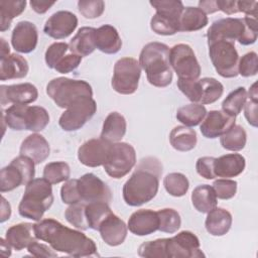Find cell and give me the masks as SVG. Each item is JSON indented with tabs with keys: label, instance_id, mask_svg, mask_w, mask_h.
Returning a JSON list of instances; mask_svg holds the SVG:
<instances>
[{
	"label": "cell",
	"instance_id": "1",
	"mask_svg": "<svg viewBox=\"0 0 258 258\" xmlns=\"http://www.w3.org/2000/svg\"><path fill=\"white\" fill-rule=\"evenodd\" d=\"M34 233L37 240L46 242L56 252L73 257L98 256L97 245L91 238L54 219H44L35 223Z\"/></svg>",
	"mask_w": 258,
	"mask_h": 258
},
{
	"label": "cell",
	"instance_id": "2",
	"mask_svg": "<svg viewBox=\"0 0 258 258\" xmlns=\"http://www.w3.org/2000/svg\"><path fill=\"white\" fill-rule=\"evenodd\" d=\"M161 174L162 164L156 157L143 158L123 185L124 202L131 207H139L150 202L158 191Z\"/></svg>",
	"mask_w": 258,
	"mask_h": 258
},
{
	"label": "cell",
	"instance_id": "3",
	"mask_svg": "<svg viewBox=\"0 0 258 258\" xmlns=\"http://www.w3.org/2000/svg\"><path fill=\"white\" fill-rule=\"evenodd\" d=\"M257 17L245 16L242 18L227 17L216 20L207 31L208 44L216 41L238 40L243 45L253 44L257 39Z\"/></svg>",
	"mask_w": 258,
	"mask_h": 258
},
{
	"label": "cell",
	"instance_id": "4",
	"mask_svg": "<svg viewBox=\"0 0 258 258\" xmlns=\"http://www.w3.org/2000/svg\"><path fill=\"white\" fill-rule=\"evenodd\" d=\"M139 64L152 86L164 88L171 84L172 69L169 63V47L165 43L153 41L145 44L139 55Z\"/></svg>",
	"mask_w": 258,
	"mask_h": 258
},
{
	"label": "cell",
	"instance_id": "5",
	"mask_svg": "<svg viewBox=\"0 0 258 258\" xmlns=\"http://www.w3.org/2000/svg\"><path fill=\"white\" fill-rule=\"evenodd\" d=\"M52 203L51 183L44 177L33 178L25 185V191L19 203L18 212L21 217L38 222L51 207Z\"/></svg>",
	"mask_w": 258,
	"mask_h": 258
},
{
	"label": "cell",
	"instance_id": "6",
	"mask_svg": "<svg viewBox=\"0 0 258 258\" xmlns=\"http://www.w3.org/2000/svg\"><path fill=\"white\" fill-rule=\"evenodd\" d=\"M46 94L56 106L67 109L80 99L93 97V90L86 81L59 77L47 84Z\"/></svg>",
	"mask_w": 258,
	"mask_h": 258
},
{
	"label": "cell",
	"instance_id": "7",
	"mask_svg": "<svg viewBox=\"0 0 258 258\" xmlns=\"http://www.w3.org/2000/svg\"><path fill=\"white\" fill-rule=\"evenodd\" d=\"M35 162L28 156L15 157L0 172V191H11L19 185H26L35 174Z\"/></svg>",
	"mask_w": 258,
	"mask_h": 258
},
{
	"label": "cell",
	"instance_id": "8",
	"mask_svg": "<svg viewBox=\"0 0 258 258\" xmlns=\"http://www.w3.org/2000/svg\"><path fill=\"white\" fill-rule=\"evenodd\" d=\"M140 76L139 61L133 57H122L114 66L112 88L119 94L131 95L138 89Z\"/></svg>",
	"mask_w": 258,
	"mask_h": 258
},
{
	"label": "cell",
	"instance_id": "9",
	"mask_svg": "<svg viewBox=\"0 0 258 258\" xmlns=\"http://www.w3.org/2000/svg\"><path fill=\"white\" fill-rule=\"evenodd\" d=\"M136 164V151L126 142L112 143L108 157L103 167L113 178H121L128 174Z\"/></svg>",
	"mask_w": 258,
	"mask_h": 258
},
{
	"label": "cell",
	"instance_id": "10",
	"mask_svg": "<svg viewBox=\"0 0 258 258\" xmlns=\"http://www.w3.org/2000/svg\"><path fill=\"white\" fill-rule=\"evenodd\" d=\"M209 55L216 72L223 78L238 76L239 54L235 44L229 41H216L209 44Z\"/></svg>",
	"mask_w": 258,
	"mask_h": 258
},
{
	"label": "cell",
	"instance_id": "11",
	"mask_svg": "<svg viewBox=\"0 0 258 258\" xmlns=\"http://www.w3.org/2000/svg\"><path fill=\"white\" fill-rule=\"evenodd\" d=\"M169 63L181 80H198L201 66L192 48L185 43H178L169 48Z\"/></svg>",
	"mask_w": 258,
	"mask_h": 258
},
{
	"label": "cell",
	"instance_id": "12",
	"mask_svg": "<svg viewBox=\"0 0 258 258\" xmlns=\"http://www.w3.org/2000/svg\"><path fill=\"white\" fill-rule=\"evenodd\" d=\"M96 111L97 104L92 97L80 99L60 115L58 124L63 131H77L95 115Z\"/></svg>",
	"mask_w": 258,
	"mask_h": 258
},
{
	"label": "cell",
	"instance_id": "13",
	"mask_svg": "<svg viewBox=\"0 0 258 258\" xmlns=\"http://www.w3.org/2000/svg\"><path fill=\"white\" fill-rule=\"evenodd\" d=\"M200 246V240L192 232L181 231L171 238H166L167 258L205 257Z\"/></svg>",
	"mask_w": 258,
	"mask_h": 258
},
{
	"label": "cell",
	"instance_id": "14",
	"mask_svg": "<svg viewBox=\"0 0 258 258\" xmlns=\"http://www.w3.org/2000/svg\"><path fill=\"white\" fill-rule=\"evenodd\" d=\"M78 189L81 203L90 204L103 202L110 204L112 192L110 187L94 173H86L78 179Z\"/></svg>",
	"mask_w": 258,
	"mask_h": 258
},
{
	"label": "cell",
	"instance_id": "15",
	"mask_svg": "<svg viewBox=\"0 0 258 258\" xmlns=\"http://www.w3.org/2000/svg\"><path fill=\"white\" fill-rule=\"evenodd\" d=\"M112 143L102 139L93 138L83 143L78 149L80 162L89 167L104 165L107 160Z\"/></svg>",
	"mask_w": 258,
	"mask_h": 258
},
{
	"label": "cell",
	"instance_id": "16",
	"mask_svg": "<svg viewBox=\"0 0 258 258\" xmlns=\"http://www.w3.org/2000/svg\"><path fill=\"white\" fill-rule=\"evenodd\" d=\"M78 26V17L71 11L60 10L53 13L45 22L43 31L54 39H63L70 36Z\"/></svg>",
	"mask_w": 258,
	"mask_h": 258
},
{
	"label": "cell",
	"instance_id": "17",
	"mask_svg": "<svg viewBox=\"0 0 258 258\" xmlns=\"http://www.w3.org/2000/svg\"><path fill=\"white\" fill-rule=\"evenodd\" d=\"M236 122V117L230 116L221 110H212L207 112L205 119L200 126L201 133L206 138L221 137L230 130Z\"/></svg>",
	"mask_w": 258,
	"mask_h": 258
},
{
	"label": "cell",
	"instance_id": "18",
	"mask_svg": "<svg viewBox=\"0 0 258 258\" xmlns=\"http://www.w3.org/2000/svg\"><path fill=\"white\" fill-rule=\"evenodd\" d=\"M38 32L34 23L30 21H19L11 34L13 48L21 53H29L36 48Z\"/></svg>",
	"mask_w": 258,
	"mask_h": 258
},
{
	"label": "cell",
	"instance_id": "19",
	"mask_svg": "<svg viewBox=\"0 0 258 258\" xmlns=\"http://www.w3.org/2000/svg\"><path fill=\"white\" fill-rule=\"evenodd\" d=\"M1 104H30L37 100V88L30 83L16 85H2L0 87Z\"/></svg>",
	"mask_w": 258,
	"mask_h": 258
},
{
	"label": "cell",
	"instance_id": "20",
	"mask_svg": "<svg viewBox=\"0 0 258 258\" xmlns=\"http://www.w3.org/2000/svg\"><path fill=\"white\" fill-rule=\"evenodd\" d=\"M128 227L113 212L108 215L100 224L98 231L102 240L109 246L115 247L121 245L127 237Z\"/></svg>",
	"mask_w": 258,
	"mask_h": 258
},
{
	"label": "cell",
	"instance_id": "21",
	"mask_svg": "<svg viewBox=\"0 0 258 258\" xmlns=\"http://www.w3.org/2000/svg\"><path fill=\"white\" fill-rule=\"evenodd\" d=\"M129 231L137 236H147L156 231L159 227L157 212L149 209H142L134 212L128 221Z\"/></svg>",
	"mask_w": 258,
	"mask_h": 258
},
{
	"label": "cell",
	"instance_id": "22",
	"mask_svg": "<svg viewBox=\"0 0 258 258\" xmlns=\"http://www.w3.org/2000/svg\"><path fill=\"white\" fill-rule=\"evenodd\" d=\"M245 166L244 156L239 153H229L215 159L214 172L216 177L231 178L241 174Z\"/></svg>",
	"mask_w": 258,
	"mask_h": 258
},
{
	"label": "cell",
	"instance_id": "23",
	"mask_svg": "<svg viewBox=\"0 0 258 258\" xmlns=\"http://www.w3.org/2000/svg\"><path fill=\"white\" fill-rule=\"evenodd\" d=\"M50 153L48 141L40 134L33 133L27 136L21 143L20 155L30 157L35 164L43 162Z\"/></svg>",
	"mask_w": 258,
	"mask_h": 258
},
{
	"label": "cell",
	"instance_id": "24",
	"mask_svg": "<svg viewBox=\"0 0 258 258\" xmlns=\"http://www.w3.org/2000/svg\"><path fill=\"white\" fill-rule=\"evenodd\" d=\"M95 42L96 48L107 54L117 53L122 46L117 29L110 24H104L96 29Z\"/></svg>",
	"mask_w": 258,
	"mask_h": 258
},
{
	"label": "cell",
	"instance_id": "25",
	"mask_svg": "<svg viewBox=\"0 0 258 258\" xmlns=\"http://www.w3.org/2000/svg\"><path fill=\"white\" fill-rule=\"evenodd\" d=\"M29 67L27 60L20 54L10 53L1 57L0 61V80H14L25 78L28 74Z\"/></svg>",
	"mask_w": 258,
	"mask_h": 258
},
{
	"label": "cell",
	"instance_id": "26",
	"mask_svg": "<svg viewBox=\"0 0 258 258\" xmlns=\"http://www.w3.org/2000/svg\"><path fill=\"white\" fill-rule=\"evenodd\" d=\"M5 239L16 251L27 248L31 242L36 240L34 224L20 223L13 225L7 230Z\"/></svg>",
	"mask_w": 258,
	"mask_h": 258
},
{
	"label": "cell",
	"instance_id": "27",
	"mask_svg": "<svg viewBox=\"0 0 258 258\" xmlns=\"http://www.w3.org/2000/svg\"><path fill=\"white\" fill-rule=\"evenodd\" d=\"M207 214L205 227L210 235L224 236L229 232L233 222L232 215L229 211L216 207Z\"/></svg>",
	"mask_w": 258,
	"mask_h": 258
},
{
	"label": "cell",
	"instance_id": "28",
	"mask_svg": "<svg viewBox=\"0 0 258 258\" xmlns=\"http://www.w3.org/2000/svg\"><path fill=\"white\" fill-rule=\"evenodd\" d=\"M127 129L126 119L118 112H111L105 119L100 138L110 142H120Z\"/></svg>",
	"mask_w": 258,
	"mask_h": 258
},
{
	"label": "cell",
	"instance_id": "29",
	"mask_svg": "<svg viewBox=\"0 0 258 258\" xmlns=\"http://www.w3.org/2000/svg\"><path fill=\"white\" fill-rule=\"evenodd\" d=\"M95 33L96 28L94 27L85 26L80 28L69 43L70 51L82 57L91 54L96 49Z\"/></svg>",
	"mask_w": 258,
	"mask_h": 258
},
{
	"label": "cell",
	"instance_id": "30",
	"mask_svg": "<svg viewBox=\"0 0 258 258\" xmlns=\"http://www.w3.org/2000/svg\"><path fill=\"white\" fill-rule=\"evenodd\" d=\"M169 142L175 150L186 152L196 147L198 142L197 133L190 127L176 126L169 134Z\"/></svg>",
	"mask_w": 258,
	"mask_h": 258
},
{
	"label": "cell",
	"instance_id": "31",
	"mask_svg": "<svg viewBox=\"0 0 258 258\" xmlns=\"http://www.w3.org/2000/svg\"><path fill=\"white\" fill-rule=\"evenodd\" d=\"M207 14L199 7H184L179 18V31H197L207 26Z\"/></svg>",
	"mask_w": 258,
	"mask_h": 258
},
{
	"label": "cell",
	"instance_id": "32",
	"mask_svg": "<svg viewBox=\"0 0 258 258\" xmlns=\"http://www.w3.org/2000/svg\"><path fill=\"white\" fill-rule=\"evenodd\" d=\"M217 199L213 187L209 184L198 185L191 192V203L194 208L203 214H207L217 207Z\"/></svg>",
	"mask_w": 258,
	"mask_h": 258
},
{
	"label": "cell",
	"instance_id": "33",
	"mask_svg": "<svg viewBox=\"0 0 258 258\" xmlns=\"http://www.w3.org/2000/svg\"><path fill=\"white\" fill-rule=\"evenodd\" d=\"M199 104L207 105L218 101L224 92V86L215 78H203L198 80Z\"/></svg>",
	"mask_w": 258,
	"mask_h": 258
},
{
	"label": "cell",
	"instance_id": "34",
	"mask_svg": "<svg viewBox=\"0 0 258 258\" xmlns=\"http://www.w3.org/2000/svg\"><path fill=\"white\" fill-rule=\"evenodd\" d=\"M49 123L48 112L40 106H28L24 112V130L42 131Z\"/></svg>",
	"mask_w": 258,
	"mask_h": 258
},
{
	"label": "cell",
	"instance_id": "35",
	"mask_svg": "<svg viewBox=\"0 0 258 258\" xmlns=\"http://www.w3.org/2000/svg\"><path fill=\"white\" fill-rule=\"evenodd\" d=\"M206 115V107L198 103H191L182 106L178 108L176 111V119L187 127L198 126L205 119Z\"/></svg>",
	"mask_w": 258,
	"mask_h": 258
},
{
	"label": "cell",
	"instance_id": "36",
	"mask_svg": "<svg viewBox=\"0 0 258 258\" xmlns=\"http://www.w3.org/2000/svg\"><path fill=\"white\" fill-rule=\"evenodd\" d=\"M26 6V1L16 0H2L0 1V30L6 31L12 20L19 16Z\"/></svg>",
	"mask_w": 258,
	"mask_h": 258
},
{
	"label": "cell",
	"instance_id": "37",
	"mask_svg": "<svg viewBox=\"0 0 258 258\" xmlns=\"http://www.w3.org/2000/svg\"><path fill=\"white\" fill-rule=\"evenodd\" d=\"M247 142V134L241 125H234L230 130L220 137V143L223 148L230 151L242 150Z\"/></svg>",
	"mask_w": 258,
	"mask_h": 258
},
{
	"label": "cell",
	"instance_id": "38",
	"mask_svg": "<svg viewBox=\"0 0 258 258\" xmlns=\"http://www.w3.org/2000/svg\"><path fill=\"white\" fill-rule=\"evenodd\" d=\"M247 99L246 89L244 87H239L224 99L222 103V111L230 116L236 117L243 110Z\"/></svg>",
	"mask_w": 258,
	"mask_h": 258
},
{
	"label": "cell",
	"instance_id": "39",
	"mask_svg": "<svg viewBox=\"0 0 258 258\" xmlns=\"http://www.w3.org/2000/svg\"><path fill=\"white\" fill-rule=\"evenodd\" d=\"M112 213L109 204L103 202H96L86 204V216L89 224V228L93 230L99 229L103 220Z\"/></svg>",
	"mask_w": 258,
	"mask_h": 258
},
{
	"label": "cell",
	"instance_id": "40",
	"mask_svg": "<svg viewBox=\"0 0 258 258\" xmlns=\"http://www.w3.org/2000/svg\"><path fill=\"white\" fill-rule=\"evenodd\" d=\"M163 185L170 196L179 198L187 192L189 182L184 174L180 172H171L164 177Z\"/></svg>",
	"mask_w": 258,
	"mask_h": 258
},
{
	"label": "cell",
	"instance_id": "41",
	"mask_svg": "<svg viewBox=\"0 0 258 258\" xmlns=\"http://www.w3.org/2000/svg\"><path fill=\"white\" fill-rule=\"evenodd\" d=\"M71 168L63 161H53L47 163L43 168V177L51 184H56L70 179Z\"/></svg>",
	"mask_w": 258,
	"mask_h": 258
},
{
	"label": "cell",
	"instance_id": "42",
	"mask_svg": "<svg viewBox=\"0 0 258 258\" xmlns=\"http://www.w3.org/2000/svg\"><path fill=\"white\" fill-rule=\"evenodd\" d=\"M158 219H159V227L158 231L168 234L175 233L181 225V219L177 211L174 209H162L157 211Z\"/></svg>",
	"mask_w": 258,
	"mask_h": 258
},
{
	"label": "cell",
	"instance_id": "43",
	"mask_svg": "<svg viewBox=\"0 0 258 258\" xmlns=\"http://www.w3.org/2000/svg\"><path fill=\"white\" fill-rule=\"evenodd\" d=\"M150 5L155 8L156 13L171 18L179 22L180 15L183 11V4L178 0H158L150 1Z\"/></svg>",
	"mask_w": 258,
	"mask_h": 258
},
{
	"label": "cell",
	"instance_id": "44",
	"mask_svg": "<svg viewBox=\"0 0 258 258\" xmlns=\"http://www.w3.org/2000/svg\"><path fill=\"white\" fill-rule=\"evenodd\" d=\"M150 28L159 35H173L179 32V22L155 13L150 20Z\"/></svg>",
	"mask_w": 258,
	"mask_h": 258
},
{
	"label": "cell",
	"instance_id": "45",
	"mask_svg": "<svg viewBox=\"0 0 258 258\" xmlns=\"http://www.w3.org/2000/svg\"><path fill=\"white\" fill-rule=\"evenodd\" d=\"M66 220L79 230H88L89 224L86 216V204L78 203L70 205L64 212Z\"/></svg>",
	"mask_w": 258,
	"mask_h": 258
},
{
	"label": "cell",
	"instance_id": "46",
	"mask_svg": "<svg viewBox=\"0 0 258 258\" xmlns=\"http://www.w3.org/2000/svg\"><path fill=\"white\" fill-rule=\"evenodd\" d=\"M138 255L145 258H167L166 238L144 242L138 248Z\"/></svg>",
	"mask_w": 258,
	"mask_h": 258
},
{
	"label": "cell",
	"instance_id": "47",
	"mask_svg": "<svg viewBox=\"0 0 258 258\" xmlns=\"http://www.w3.org/2000/svg\"><path fill=\"white\" fill-rule=\"evenodd\" d=\"M258 72V56L255 51L245 53L239 58L238 75L244 78L255 76Z\"/></svg>",
	"mask_w": 258,
	"mask_h": 258
},
{
	"label": "cell",
	"instance_id": "48",
	"mask_svg": "<svg viewBox=\"0 0 258 258\" xmlns=\"http://www.w3.org/2000/svg\"><path fill=\"white\" fill-rule=\"evenodd\" d=\"M212 187L218 199L230 200L237 192V181L229 178H220L214 181Z\"/></svg>",
	"mask_w": 258,
	"mask_h": 258
},
{
	"label": "cell",
	"instance_id": "49",
	"mask_svg": "<svg viewBox=\"0 0 258 258\" xmlns=\"http://www.w3.org/2000/svg\"><path fill=\"white\" fill-rule=\"evenodd\" d=\"M69 49V44L66 42H53L50 44L44 54L45 63L49 69H54L58 61L64 56Z\"/></svg>",
	"mask_w": 258,
	"mask_h": 258
},
{
	"label": "cell",
	"instance_id": "50",
	"mask_svg": "<svg viewBox=\"0 0 258 258\" xmlns=\"http://www.w3.org/2000/svg\"><path fill=\"white\" fill-rule=\"evenodd\" d=\"M78 9L80 13L87 19H94L100 17L105 10V2L102 0L94 1H79Z\"/></svg>",
	"mask_w": 258,
	"mask_h": 258
},
{
	"label": "cell",
	"instance_id": "51",
	"mask_svg": "<svg viewBox=\"0 0 258 258\" xmlns=\"http://www.w3.org/2000/svg\"><path fill=\"white\" fill-rule=\"evenodd\" d=\"M60 198L67 205L81 203V198L78 189V179H68L60 188Z\"/></svg>",
	"mask_w": 258,
	"mask_h": 258
},
{
	"label": "cell",
	"instance_id": "52",
	"mask_svg": "<svg viewBox=\"0 0 258 258\" xmlns=\"http://www.w3.org/2000/svg\"><path fill=\"white\" fill-rule=\"evenodd\" d=\"M199 80V79H198ZM198 80H177V87L179 91L192 103L199 104V86Z\"/></svg>",
	"mask_w": 258,
	"mask_h": 258
},
{
	"label": "cell",
	"instance_id": "53",
	"mask_svg": "<svg viewBox=\"0 0 258 258\" xmlns=\"http://www.w3.org/2000/svg\"><path fill=\"white\" fill-rule=\"evenodd\" d=\"M215 157L212 156H204L200 157L196 163V169L199 175L206 179H214L216 178L214 172V163Z\"/></svg>",
	"mask_w": 258,
	"mask_h": 258
},
{
	"label": "cell",
	"instance_id": "54",
	"mask_svg": "<svg viewBox=\"0 0 258 258\" xmlns=\"http://www.w3.org/2000/svg\"><path fill=\"white\" fill-rule=\"evenodd\" d=\"M81 61H82V56L75 53H70L64 55L58 61L54 70L59 74H69L75 71L81 64Z\"/></svg>",
	"mask_w": 258,
	"mask_h": 258
},
{
	"label": "cell",
	"instance_id": "55",
	"mask_svg": "<svg viewBox=\"0 0 258 258\" xmlns=\"http://www.w3.org/2000/svg\"><path fill=\"white\" fill-rule=\"evenodd\" d=\"M27 251L34 257H45V258H54L57 257V253L51 247L46 244L40 243L36 240L31 242L28 247Z\"/></svg>",
	"mask_w": 258,
	"mask_h": 258
},
{
	"label": "cell",
	"instance_id": "56",
	"mask_svg": "<svg viewBox=\"0 0 258 258\" xmlns=\"http://www.w3.org/2000/svg\"><path fill=\"white\" fill-rule=\"evenodd\" d=\"M257 104H258V102L247 99L245 106L243 108L247 122L253 127H257V122H258V119H257L258 105Z\"/></svg>",
	"mask_w": 258,
	"mask_h": 258
},
{
	"label": "cell",
	"instance_id": "57",
	"mask_svg": "<svg viewBox=\"0 0 258 258\" xmlns=\"http://www.w3.org/2000/svg\"><path fill=\"white\" fill-rule=\"evenodd\" d=\"M257 1H237L239 12H243L246 16L257 17Z\"/></svg>",
	"mask_w": 258,
	"mask_h": 258
},
{
	"label": "cell",
	"instance_id": "58",
	"mask_svg": "<svg viewBox=\"0 0 258 258\" xmlns=\"http://www.w3.org/2000/svg\"><path fill=\"white\" fill-rule=\"evenodd\" d=\"M216 2L218 9L228 15L236 14L239 12L237 7V1L235 0H216Z\"/></svg>",
	"mask_w": 258,
	"mask_h": 258
},
{
	"label": "cell",
	"instance_id": "59",
	"mask_svg": "<svg viewBox=\"0 0 258 258\" xmlns=\"http://www.w3.org/2000/svg\"><path fill=\"white\" fill-rule=\"evenodd\" d=\"M31 8L38 14H43L46 11L49 10V8L51 6H53L55 4L54 1L49 2V1H38V0H31L29 2Z\"/></svg>",
	"mask_w": 258,
	"mask_h": 258
},
{
	"label": "cell",
	"instance_id": "60",
	"mask_svg": "<svg viewBox=\"0 0 258 258\" xmlns=\"http://www.w3.org/2000/svg\"><path fill=\"white\" fill-rule=\"evenodd\" d=\"M199 8L203 10L206 14H212L219 11L216 0H207V1H200Z\"/></svg>",
	"mask_w": 258,
	"mask_h": 258
},
{
	"label": "cell",
	"instance_id": "61",
	"mask_svg": "<svg viewBox=\"0 0 258 258\" xmlns=\"http://www.w3.org/2000/svg\"><path fill=\"white\" fill-rule=\"evenodd\" d=\"M1 216H0V222L4 223L5 221L9 220L10 216H11V206L10 204L7 202V200L2 197L1 198Z\"/></svg>",
	"mask_w": 258,
	"mask_h": 258
},
{
	"label": "cell",
	"instance_id": "62",
	"mask_svg": "<svg viewBox=\"0 0 258 258\" xmlns=\"http://www.w3.org/2000/svg\"><path fill=\"white\" fill-rule=\"evenodd\" d=\"M0 248H1V253L2 255L9 257L11 255V245L6 241V239L1 238L0 239Z\"/></svg>",
	"mask_w": 258,
	"mask_h": 258
},
{
	"label": "cell",
	"instance_id": "63",
	"mask_svg": "<svg viewBox=\"0 0 258 258\" xmlns=\"http://www.w3.org/2000/svg\"><path fill=\"white\" fill-rule=\"evenodd\" d=\"M247 96H248V99H249V100H252V101L258 102L257 83H254V84H253V85L250 87V90H249V92L247 93Z\"/></svg>",
	"mask_w": 258,
	"mask_h": 258
},
{
	"label": "cell",
	"instance_id": "64",
	"mask_svg": "<svg viewBox=\"0 0 258 258\" xmlns=\"http://www.w3.org/2000/svg\"><path fill=\"white\" fill-rule=\"evenodd\" d=\"M10 54L9 44L6 42L4 38H1V57H5Z\"/></svg>",
	"mask_w": 258,
	"mask_h": 258
}]
</instances>
